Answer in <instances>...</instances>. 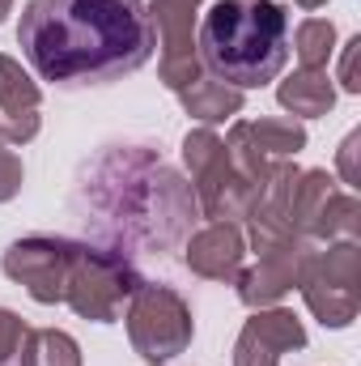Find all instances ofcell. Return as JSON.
I'll list each match as a JSON object with an SVG mask.
<instances>
[{
	"instance_id": "e0dca14e",
	"label": "cell",
	"mask_w": 361,
	"mask_h": 366,
	"mask_svg": "<svg viewBox=\"0 0 361 366\" xmlns=\"http://www.w3.org/2000/svg\"><path fill=\"white\" fill-rule=\"evenodd\" d=\"M361 234V204L353 192H332L327 204L319 209L310 226V243H336V239H357Z\"/></svg>"
},
{
	"instance_id": "ffe728a7",
	"label": "cell",
	"mask_w": 361,
	"mask_h": 366,
	"mask_svg": "<svg viewBox=\"0 0 361 366\" xmlns=\"http://www.w3.org/2000/svg\"><path fill=\"white\" fill-rule=\"evenodd\" d=\"M0 366H30V324L0 307Z\"/></svg>"
},
{
	"instance_id": "44dd1931",
	"label": "cell",
	"mask_w": 361,
	"mask_h": 366,
	"mask_svg": "<svg viewBox=\"0 0 361 366\" xmlns=\"http://www.w3.org/2000/svg\"><path fill=\"white\" fill-rule=\"evenodd\" d=\"M21 179H26V167H21V158L0 141V204L4 200H13L17 192H21Z\"/></svg>"
},
{
	"instance_id": "7a4b0ae2",
	"label": "cell",
	"mask_w": 361,
	"mask_h": 366,
	"mask_svg": "<svg viewBox=\"0 0 361 366\" xmlns=\"http://www.w3.org/2000/svg\"><path fill=\"white\" fill-rule=\"evenodd\" d=\"M81 222L119 256H162L200 217L191 183H183L149 145H106L77 183Z\"/></svg>"
},
{
	"instance_id": "d6986e66",
	"label": "cell",
	"mask_w": 361,
	"mask_h": 366,
	"mask_svg": "<svg viewBox=\"0 0 361 366\" xmlns=\"http://www.w3.org/2000/svg\"><path fill=\"white\" fill-rule=\"evenodd\" d=\"M30 366H81V345L60 328H30Z\"/></svg>"
},
{
	"instance_id": "cb8c5ba5",
	"label": "cell",
	"mask_w": 361,
	"mask_h": 366,
	"mask_svg": "<svg viewBox=\"0 0 361 366\" xmlns=\"http://www.w3.org/2000/svg\"><path fill=\"white\" fill-rule=\"evenodd\" d=\"M9 13H13V0H0V21H4Z\"/></svg>"
},
{
	"instance_id": "52a82bcc",
	"label": "cell",
	"mask_w": 361,
	"mask_h": 366,
	"mask_svg": "<svg viewBox=\"0 0 361 366\" xmlns=\"http://www.w3.org/2000/svg\"><path fill=\"white\" fill-rule=\"evenodd\" d=\"M128 341L132 350L149 366H162L171 358H179L195 337V320L191 307L179 290L162 285V281H141V290L128 298Z\"/></svg>"
},
{
	"instance_id": "2e32d148",
	"label": "cell",
	"mask_w": 361,
	"mask_h": 366,
	"mask_svg": "<svg viewBox=\"0 0 361 366\" xmlns=\"http://www.w3.org/2000/svg\"><path fill=\"white\" fill-rule=\"evenodd\" d=\"M234 124L268 162H289L298 149H306V128L298 119H234Z\"/></svg>"
},
{
	"instance_id": "9a60e30c",
	"label": "cell",
	"mask_w": 361,
	"mask_h": 366,
	"mask_svg": "<svg viewBox=\"0 0 361 366\" xmlns=\"http://www.w3.org/2000/svg\"><path fill=\"white\" fill-rule=\"evenodd\" d=\"M179 102L183 111L191 115V119H200L204 128H213V124H225V119H234V115H243V90H234V86H225V81H217V77H200V81H191L187 90H179Z\"/></svg>"
},
{
	"instance_id": "9c48e42d",
	"label": "cell",
	"mask_w": 361,
	"mask_h": 366,
	"mask_svg": "<svg viewBox=\"0 0 361 366\" xmlns=\"http://www.w3.org/2000/svg\"><path fill=\"white\" fill-rule=\"evenodd\" d=\"M204 0H153L149 4V21L158 26L153 34H162V60H158V77L166 90H187L191 81L204 77V64L195 56V17H200Z\"/></svg>"
},
{
	"instance_id": "30bf717a",
	"label": "cell",
	"mask_w": 361,
	"mask_h": 366,
	"mask_svg": "<svg viewBox=\"0 0 361 366\" xmlns=\"http://www.w3.org/2000/svg\"><path fill=\"white\" fill-rule=\"evenodd\" d=\"M315 247H319V243H310V239H289V243H276L268 252H260V260H255L251 269H243V273L234 277L238 298H243L247 307H255V311L280 302V298L298 285L302 264H306V256H310Z\"/></svg>"
},
{
	"instance_id": "603a6c76",
	"label": "cell",
	"mask_w": 361,
	"mask_h": 366,
	"mask_svg": "<svg viewBox=\"0 0 361 366\" xmlns=\"http://www.w3.org/2000/svg\"><path fill=\"white\" fill-rule=\"evenodd\" d=\"M357 154H361V132H349V137H345V145H340V154H336V167H340V179L349 183V187H357V183H361V171H357Z\"/></svg>"
},
{
	"instance_id": "5b68a950",
	"label": "cell",
	"mask_w": 361,
	"mask_h": 366,
	"mask_svg": "<svg viewBox=\"0 0 361 366\" xmlns=\"http://www.w3.org/2000/svg\"><path fill=\"white\" fill-rule=\"evenodd\" d=\"M145 277L136 273V264L111 247L98 243H77L73 247V269H68V285H64V302L93 324H115L119 311L128 307V298L141 290Z\"/></svg>"
},
{
	"instance_id": "ba28073f",
	"label": "cell",
	"mask_w": 361,
	"mask_h": 366,
	"mask_svg": "<svg viewBox=\"0 0 361 366\" xmlns=\"http://www.w3.org/2000/svg\"><path fill=\"white\" fill-rule=\"evenodd\" d=\"M73 247L77 239H56V234H30L4 247L0 269L9 281H17L34 302L51 307L64 302V285H68V269H73Z\"/></svg>"
},
{
	"instance_id": "ac0fdd59",
	"label": "cell",
	"mask_w": 361,
	"mask_h": 366,
	"mask_svg": "<svg viewBox=\"0 0 361 366\" xmlns=\"http://www.w3.org/2000/svg\"><path fill=\"white\" fill-rule=\"evenodd\" d=\"M293 51L302 60V69H327L332 51H336V26L327 17H306L293 30Z\"/></svg>"
},
{
	"instance_id": "6da1fadb",
	"label": "cell",
	"mask_w": 361,
	"mask_h": 366,
	"mask_svg": "<svg viewBox=\"0 0 361 366\" xmlns=\"http://www.w3.org/2000/svg\"><path fill=\"white\" fill-rule=\"evenodd\" d=\"M21 56L51 86H106L149 64L158 34L145 0H30Z\"/></svg>"
},
{
	"instance_id": "7c38bea8",
	"label": "cell",
	"mask_w": 361,
	"mask_h": 366,
	"mask_svg": "<svg viewBox=\"0 0 361 366\" xmlns=\"http://www.w3.org/2000/svg\"><path fill=\"white\" fill-rule=\"evenodd\" d=\"M39 81L21 69V60L0 51V141L4 145H26L39 137Z\"/></svg>"
},
{
	"instance_id": "4fadbf2b",
	"label": "cell",
	"mask_w": 361,
	"mask_h": 366,
	"mask_svg": "<svg viewBox=\"0 0 361 366\" xmlns=\"http://www.w3.org/2000/svg\"><path fill=\"white\" fill-rule=\"evenodd\" d=\"M183 260L204 281H234L247 260V234L238 230V222H213L187 239Z\"/></svg>"
},
{
	"instance_id": "d4e9b609",
	"label": "cell",
	"mask_w": 361,
	"mask_h": 366,
	"mask_svg": "<svg viewBox=\"0 0 361 366\" xmlns=\"http://www.w3.org/2000/svg\"><path fill=\"white\" fill-rule=\"evenodd\" d=\"M298 4H302V9H323L327 0H298Z\"/></svg>"
},
{
	"instance_id": "3957f363",
	"label": "cell",
	"mask_w": 361,
	"mask_h": 366,
	"mask_svg": "<svg viewBox=\"0 0 361 366\" xmlns=\"http://www.w3.org/2000/svg\"><path fill=\"white\" fill-rule=\"evenodd\" d=\"M195 56L208 77L260 90L289 60V9L276 0H213L195 26Z\"/></svg>"
},
{
	"instance_id": "7402d4cb",
	"label": "cell",
	"mask_w": 361,
	"mask_h": 366,
	"mask_svg": "<svg viewBox=\"0 0 361 366\" xmlns=\"http://www.w3.org/2000/svg\"><path fill=\"white\" fill-rule=\"evenodd\" d=\"M340 90L349 94H361V34H353L349 43H345V51H340Z\"/></svg>"
},
{
	"instance_id": "8fae6325",
	"label": "cell",
	"mask_w": 361,
	"mask_h": 366,
	"mask_svg": "<svg viewBox=\"0 0 361 366\" xmlns=\"http://www.w3.org/2000/svg\"><path fill=\"white\" fill-rule=\"evenodd\" d=\"M302 345H306V328L293 311L260 307L234 341V366H280L285 354H293Z\"/></svg>"
},
{
	"instance_id": "5bb4252c",
	"label": "cell",
	"mask_w": 361,
	"mask_h": 366,
	"mask_svg": "<svg viewBox=\"0 0 361 366\" xmlns=\"http://www.w3.org/2000/svg\"><path fill=\"white\" fill-rule=\"evenodd\" d=\"M276 102L298 119H319L336 107V86L323 69H298L276 86Z\"/></svg>"
},
{
	"instance_id": "8992f818",
	"label": "cell",
	"mask_w": 361,
	"mask_h": 366,
	"mask_svg": "<svg viewBox=\"0 0 361 366\" xmlns=\"http://www.w3.org/2000/svg\"><path fill=\"white\" fill-rule=\"evenodd\" d=\"M298 290L310 307V315L327 328H349L361 311V247L357 239L319 243L298 277Z\"/></svg>"
},
{
	"instance_id": "277c9868",
	"label": "cell",
	"mask_w": 361,
	"mask_h": 366,
	"mask_svg": "<svg viewBox=\"0 0 361 366\" xmlns=\"http://www.w3.org/2000/svg\"><path fill=\"white\" fill-rule=\"evenodd\" d=\"M183 162L191 171V192L204 217L213 222H247L251 204L260 200V183L234 171L225 141L213 128H191L183 137Z\"/></svg>"
}]
</instances>
